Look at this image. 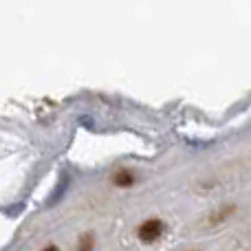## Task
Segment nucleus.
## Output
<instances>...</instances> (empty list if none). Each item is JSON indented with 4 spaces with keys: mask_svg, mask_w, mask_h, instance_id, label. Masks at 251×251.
I'll return each mask as SVG.
<instances>
[{
    "mask_svg": "<svg viewBox=\"0 0 251 251\" xmlns=\"http://www.w3.org/2000/svg\"><path fill=\"white\" fill-rule=\"evenodd\" d=\"M163 231H165L163 221H159V218H148V221H143L141 225H139L137 236L141 243H154V240H159L161 236H163Z\"/></svg>",
    "mask_w": 251,
    "mask_h": 251,
    "instance_id": "f257e3e1",
    "label": "nucleus"
},
{
    "mask_svg": "<svg viewBox=\"0 0 251 251\" xmlns=\"http://www.w3.org/2000/svg\"><path fill=\"white\" fill-rule=\"evenodd\" d=\"M113 183L117 187H130L134 183V174L130 172V170H117L113 176Z\"/></svg>",
    "mask_w": 251,
    "mask_h": 251,
    "instance_id": "f03ea898",
    "label": "nucleus"
},
{
    "mask_svg": "<svg viewBox=\"0 0 251 251\" xmlns=\"http://www.w3.org/2000/svg\"><path fill=\"white\" fill-rule=\"evenodd\" d=\"M77 251H95V238H93V234H84L82 238H79Z\"/></svg>",
    "mask_w": 251,
    "mask_h": 251,
    "instance_id": "7ed1b4c3",
    "label": "nucleus"
},
{
    "mask_svg": "<svg viewBox=\"0 0 251 251\" xmlns=\"http://www.w3.org/2000/svg\"><path fill=\"white\" fill-rule=\"evenodd\" d=\"M42 251H57V247H55V245H49V247H44Z\"/></svg>",
    "mask_w": 251,
    "mask_h": 251,
    "instance_id": "20e7f679",
    "label": "nucleus"
}]
</instances>
